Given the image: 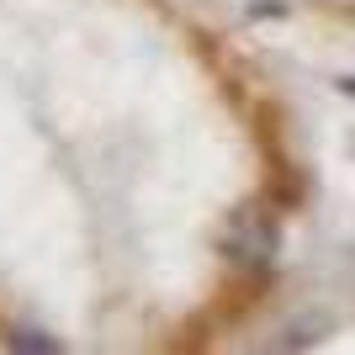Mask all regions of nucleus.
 I'll list each match as a JSON object with an SVG mask.
<instances>
[{
    "label": "nucleus",
    "mask_w": 355,
    "mask_h": 355,
    "mask_svg": "<svg viewBox=\"0 0 355 355\" xmlns=\"http://www.w3.org/2000/svg\"><path fill=\"white\" fill-rule=\"evenodd\" d=\"M270 254H276V223L260 218V212H244L228 234V260L239 270H266Z\"/></svg>",
    "instance_id": "1"
}]
</instances>
